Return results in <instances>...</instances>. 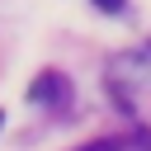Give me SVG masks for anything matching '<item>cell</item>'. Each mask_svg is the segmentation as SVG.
<instances>
[{
  "mask_svg": "<svg viewBox=\"0 0 151 151\" xmlns=\"http://www.w3.org/2000/svg\"><path fill=\"white\" fill-rule=\"evenodd\" d=\"M94 5H99L104 14H118V9H123V0H94Z\"/></svg>",
  "mask_w": 151,
  "mask_h": 151,
  "instance_id": "277c9868",
  "label": "cell"
},
{
  "mask_svg": "<svg viewBox=\"0 0 151 151\" xmlns=\"http://www.w3.org/2000/svg\"><path fill=\"white\" fill-rule=\"evenodd\" d=\"M61 94H66V80H61L57 71H42V76L28 85V99H38V104H57Z\"/></svg>",
  "mask_w": 151,
  "mask_h": 151,
  "instance_id": "6da1fadb",
  "label": "cell"
},
{
  "mask_svg": "<svg viewBox=\"0 0 151 151\" xmlns=\"http://www.w3.org/2000/svg\"><path fill=\"white\" fill-rule=\"evenodd\" d=\"M127 146H132V137H99V142H90L80 151H127Z\"/></svg>",
  "mask_w": 151,
  "mask_h": 151,
  "instance_id": "7a4b0ae2",
  "label": "cell"
},
{
  "mask_svg": "<svg viewBox=\"0 0 151 151\" xmlns=\"http://www.w3.org/2000/svg\"><path fill=\"white\" fill-rule=\"evenodd\" d=\"M132 146H137V151H151V127H137V132H132Z\"/></svg>",
  "mask_w": 151,
  "mask_h": 151,
  "instance_id": "3957f363",
  "label": "cell"
}]
</instances>
